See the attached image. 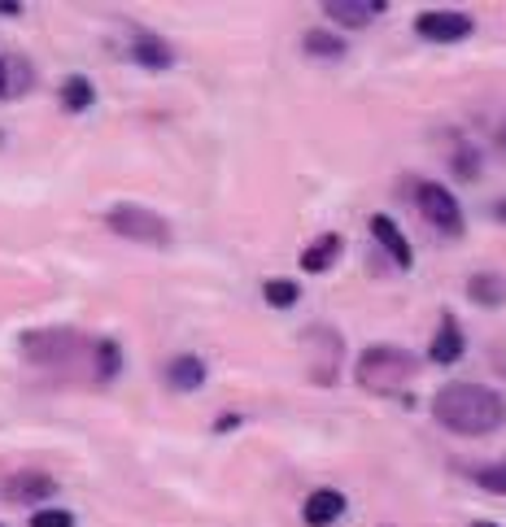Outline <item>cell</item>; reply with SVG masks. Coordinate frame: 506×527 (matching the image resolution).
I'll return each mask as SVG.
<instances>
[{"instance_id": "1", "label": "cell", "mask_w": 506, "mask_h": 527, "mask_svg": "<svg viewBox=\"0 0 506 527\" xmlns=\"http://www.w3.org/2000/svg\"><path fill=\"white\" fill-rule=\"evenodd\" d=\"M433 414L454 436H489L506 423V401L485 384H445L433 396Z\"/></svg>"}, {"instance_id": "2", "label": "cell", "mask_w": 506, "mask_h": 527, "mask_svg": "<svg viewBox=\"0 0 506 527\" xmlns=\"http://www.w3.org/2000/svg\"><path fill=\"white\" fill-rule=\"evenodd\" d=\"M415 370H419V358L415 353H406L398 344H372V349H363V358L354 366V379L375 396H389L398 393L402 384L415 379Z\"/></svg>"}, {"instance_id": "3", "label": "cell", "mask_w": 506, "mask_h": 527, "mask_svg": "<svg viewBox=\"0 0 506 527\" xmlns=\"http://www.w3.org/2000/svg\"><path fill=\"white\" fill-rule=\"evenodd\" d=\"M105 227L114 235H123V240H135V244H153V249L170 244V223L149 205H109Z\"/></svg>"}, {"instance_id": "4", "label": "cell", "mask_w": 506, "mask_h": 527, "mask_svg": "<svg viewBox=\"0 0 506 527\" xmlns=\"http://www.w3.org/2000/svg\"><path fill=\"white\" fill-rule=\"evenodd\" d=\"M92 340L83 331H66V327H44V331H27L22 336V353L27 362H39V366H57V362H70L79 353H88Z\"/></svg>"}, {"instance_id": "5", "label": "cell", "mask_w": 506, "mask_h": 527, "mask_svg": "<svg viewBox=\"0 0 506 527\" xmlns=\"http://www.w3.org/2000/svg\"><path fill=\"white\" fill-rule=\"evenodd\" d=\"M419 209H424V218L441 231V235H463V209H459V200L450 188H441V183H419Z\"/></svg>"}, {"instance_id": "6", "label": "cell", "mask_w": 506, "mask_h": 527, "mask_svg": "<svg viewBox=\"0 0 506 527\" xmlns=\"http://www.w3.org/2000/svg\"><path fill=\"white\" fill-rule=\"evenodd\" d=\"M415 31L424 35L428 44H459L472 35V18L467 13H454V9H428L415 18Z\"/></svg>"}, {"instance_id": "7", "label": "cell", "mask_w": 506, "mask_h": 527, "mask_svg": "<svg viewBox=\"0 0 506 527\" xmlns=\"http://www.w3.org/2000/svg\"><path fill=\"white\" fill-rule=\"evenodd\" d=\"M305 349H314V344H323V353H310V375L319 379V384H337V370H340V336L332 327H310L302 336Z\"/></svg>"}, {"instance_id": "8", "label": "cell", "mask_w": 506, "mask_h": 527, "mask_svg": "<svg viewBox=\"0 0 506 527\" xmlns=\"http://www.w3.org/2000/svg\"><path fill=\"white\" fill-rule=\"evenodd\" d=\"M53 475H44V471H18V475H9L4 480V489L0 493L9 497V501H18V506H31L39 497H53Z\"/></svg>"}, {"instance_id": "9", "label": "cell", "mask_w": 506, "mask_h": 527, "mask_svg": "<svg viewBox=\"0 0 506 527\" xmlns=\"http://www.w3.org/2000/svg\"><path fill=\"white\" fill-rule=\"evenodd\" d=\"M384 9V0H323V13L337 22V27H367L375 13Z\"/></svg>"}, {"instance_id": "10", "label": "cell", "mask_w": 506, "mask_h": 527, "mask_svg": "<svg viewBox=\"0 0 506 527\" xmlns=\"http://www.w3.org/2000/svg\"><path fill=\"white\" fill-rule=\"evenodd\" d=\"M372 235L380 240V249H384L393 262L410 270V262H415V253H410V240H406L402 231H398V223H393L389 214H372Z\"/></svg>"}, {"instance_id": "11", "label": "cell", "mask_w": 506, "mask_h": 527, "mask_svg": "<svg viewBox=\"0 0 506 527\" xmlns=\"http://www.w3.org/2000/svg\"><path fill=\"white\" fill-rule=\"evenodd\" d=\"M340 514H345V497L337 489H319V493L305 497V506H302L305 527H328V523H337Z\"/></svg>"}, {"instance_id": "12", "label": "cell", "mask_w": 506, "mask_h": 527, "mask_svg": "<svg viewBox=\"0 0 506 527\" xmlns=\"http://www.w3.org/2000/svg\"><path fill=\"white\" fill-rule=\"evenodd\" d=\"M167 384L175 393H197L205 384V362L197 353H179V358H170L167 366Z\"/></svg>"}, {"instance_id": "13", "label": "cell", "mask_w": 506, "mask_h": 527, "mask_svg": "<svg viewBox=\"0 0 506 527\" xmlns=\"http://www.w3.org/2000/svg\"><path fill=\"white\" fill-rule=\"evenodd\" d=\"M132 57L140 62V66H149V70H167V66H175V48H170L162 35H153V31L135 35Z\"/></svg>"}, {"instance_id": "14", "label": "cell", "mask_w": 506, "mask_h": 527, "mask_svg": "<svg viewBox=\"0 0 506 527\" xmlns=\"http://www.w3.org/2000/svg\"><path fill=\"white\" fill-rule=\"evenodd\" d=\"M463 349H467V340H463L459 323H454V319H441V331H437V340H433V349H428V358L441 366H450L463 358Z\"/></svg>"}, {"instance_id": "15", "label": "cell", "mask_w": 506, "mask_h": 527, "mask_svg": "<svg viewBox=\"0 0 506 527\" xmlns=\"http://www.w3.org/2000/svg\"><path fill=\"white\" fill-rule=\"evenodd\" d=\"M337 258H340V235H337V231H328V235H319V240H314V244L302 253V270L319 275V270H328Z\"/></svg>"}, {"instance_id": "16", "label": "cell", "mask_w": 506, "mask_h": 527, "mask_svg": "<svg viewBox=\"0 0 506 527\" xmlns=\"http://www.w3.org/2000/svg\"><path fill=\"white\" fill-rule=\"evenodd\" d=\"M467 297H472L476 305H502V301H506V279H502V275L480 270V275H472V279H467Z\"/></svg>"}, {"instance_id": "17", "label": "cell", "mask_w": 506, "mask_h": 527, "mask_svg": "<svg viewBox=\"0 0 506 527\" xmlns=\"http://www.w3.org/2000/svg\"><path fill=\"white\" fill-rule=\"evenodd\" d=\"M302 48L310 57H328V62L345 57V39H340V35H328V31H305Z\"/></svg>"}, {"instance_id": "18", "label": "cell", "mask_w": 506, "mask_h": 527, "mask_svg": "<svg viewBox=\"0 0 506 527\" xmlns=\"http://www.w3.org/2000/svg\"><path fill=\"white\" fill-rule=\"evenodd\" d=\"M92 100H97V92H92L88 79H70L66 88H62V109H66V114H83V109H92Z\"/></svg>"}, {"instance_id": "19", "label": "cell", "mask_w": 506, "mask_h": 527, "mask_svg": "<svg viewBox=\"0 0 506 527\" xmlns=\"http://www.w3.org/2000/svg\"><path fill=\"white\" fill-rule=\"evenodd\" d=\"M262 297H267V305H275V310H288V305H297V284L293 279H267L262 284Z\"/></svg>"}, {"instance_id": "20", "label": "cell", "mask_w": 506, "mask_h": 527, "mask_svg": "<svg viewBox=\"0 0 506 527\" xmlns=\"http://www.w3.org/2000/svg\"><path fill=\"white\" fill-rule=\"evenodd\" d=\"M450 166H454L459 179H476V174H480V149H472V144H454V149H450Z\"/></svg>"}, {"instance_id": "21", "label": "cell", "mask_w": 506, "mask_h": 527, "mask_svg": "<svg viewBox=\"0 0 506 527\" xmlns=\"http://www.w3.org/2000/svg\"><path fill=\"white\" fill-rule=\"evenodd\" d=\"M118 366H123V349H118L114 340H101V344H97V379H114Z\"/></svg>"}, {"instance_id": "22", "label": "cell", "mask_w": 506, "mask_h": 527, "mask_svg": "<svg viewBox=\"0 0 506 527\" xmlns=\"http://www.w3.org/2000/svg\"><path fill=\"white\" fill-rule=\"evenodd\" d=\"M476 484L489 489V493L506 497V462H489V466H480V471H476Z\"/></svg>"}, {"instance_id": "23", "label": "cell", "mask_w": 506, "mask_h": 527, "mask_svg": "<svg viewBox=\"0 0 506 527\" xmlns=\"http://www.w3.org/2000/svg\"><path fill=\"white\" fill-rule=\"evenodd\" d=\"M31 527H74V514L70 510H35Z\"/></svg>"}, {"instance_id": "24", "label": "cell", "mask_w": 506, "mask_h": 527, "mask_svg": "<svg viewBox=\"0 0 506 527\" xmlns=\"http://www.w3.org/2000/svg\"><path fill=\"white\" fill-rule=\"evenodd\" d=\"M0 13H9V18H13V13H22V4H18V0H0Z\"/></svg>"}, {"instance_id": "25", "label": "cell", "mask_w": 506, "mask_h": 527, "mask_svg": "<svg viewBox=\"0 0 506 527\" xmlns=\"http://www.w3.org/2000/svg\"><path fill=\"white\" fill-rule=\"evenodd\" d=\"M9 92V62H0V97Z\"/></svg>"}, {"instance_id": "26", "label": "cell", "mask_w": 506, "mask_h": 527, "mask_svg": "<svg viewBox=\"0 0 506 527\" xmlns=\"http://www.w3.org/2000/svg\"><path fill=\"white\" fill-rule=\"evenodd\" d=\"M498 149H502V157H506V118H502V127H498Z\"/></svg>"}, {"instance_id": "27", "label": "cell", "mask_w": 506, "mask_h": 527, "mask_svg": "<svg viewBox=\"0 0 506 527\" xmlns=\"http://www.w3.org/2000/svg\"><path fill=\"white\" fill-rule=\"evenodd\" d=\"M493 214H498V223H506V200H498V205H493Z\"/></svg>"}, {"instance_id": "28", "label": "cell", "mask_w": 506, "mask_h": 527, "mask_svg": "<svg viewBox=\"0 0 506 527\" xmlns=\"http://www.w3.org/2000/svg\"><path fill=\"white\" fill-rule=\"evenodd\" d=\"M476 527H498V523H489V519H480V523H476Z\"/></svg>"}]
</instances>
